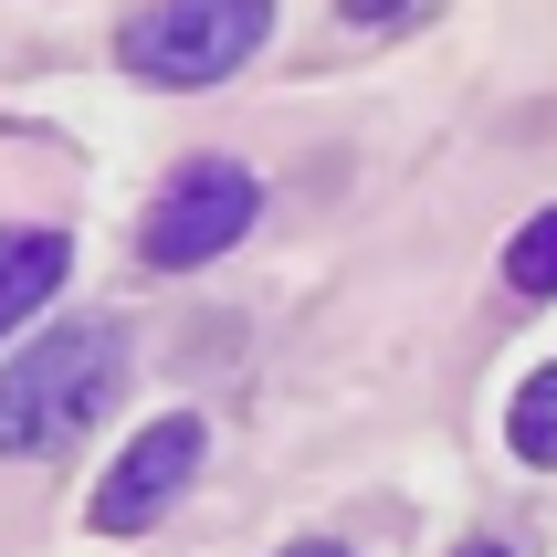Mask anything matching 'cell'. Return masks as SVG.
I'll return each instance as SVG.
<instances>
[{
  "mask_svg": "<svg viewBox=\"0 0 557 557\" xmlns=\"http://www.w3.org/2000/svg\"><path fill=\"white\" fill-rule=\"evenodd\" d=\"M116 379H126V326H106V315H74L53 337H32L0 369V453H63V442H85V421L116 400Z\"/></svg>",
  "mask_w": 557,
  "mask_h": 557,
  "instance_id": "6da1fadb",
  "label": "cell"
},
{
  "mask_svg": "<svg viewBox=\"0 0 557 557\" xmlns=\"http://www.w3.org/2000/svg\"><path fill=\"white\" fill-rule=\"evenodd\" d=\"M263 42H274V0H148V11L116 32V63L137 85L189 95V85L243 74Z\"/></svg>",
  "mask_w": 557,
  "mask_h": 557,
  "instance_id": "7a4b0ae2",
  "label": "cell"
},
{
  "mask_svg": "<svg viewBox=\"0 0 557 557\" xmlns=\"http://www.w3.org/2000/svg\"><path fill=\"white\" fill-rule=\"evenodd\" d=\"M252 211H263V180H252L243 158H189L180 180L148 200L137 252H148L158 274H200L211 252H232V243L252 232Z\"/></svg>",
  "mask_w": 557,
  "mask_h": 557,
  "instance_id": "3957f363",
  "label": "cell"
},
{
  "mask_svg": "<svg viewBox=\"0 0 557 557\" xmlns=\"http://www.w3.org/2000/svg\"><path fill=\"white\" fill-rule=\"evenodd\" d=\"M200 453H211V432H200L189 410L148 421V432H137L116 463H106V484H95V505H85V516H95V536H137V527H158V516L189 495Z\"/></svg>",
  "mask_w": 557,
  "mask_h": 557,
  "instance_id": "277c9868",
  "label": "cell"
},
{
  "mask_svg": "<svg viewBox=\"0 0 557 557\" xmlns=\"http://www.w3.org/2000/svg\"><path fill=\"white\" fill-rule=\"evenodd\" d=\"M63 274H74L63 232H0V337L22 315H42V295H63Z\"/></svg>",
  "mask_w": 557,
  "mask_h": 557,
  "instance_id": "5b68a950",
  "label": "cell"
},
{
  "mask_svg": "<svg viewBox=\"0 0 557 557\" xmlns=\"http://www.w3.org/2000/svg\"><path fill=\"white\" fill-rule=\"evenodd\" d=\"M505 442H516V463H536V473L557 463V358L527 379V389H516V410H505Z\"/></svg>",
  "mask_w": 557,
  "mask_h": 557,
  "instance_id": "8992f818",
  "label": "cell"
},
{
  "mask_svg": "<svg viewBox=\"0 0 557 557\" xmlns=\"http://www.w3.org/2000/svg\"><path fill=\"white\" fill-rule=\"evenodd\" d=\"M505 284L516 295H557V211H536L516 243H505Z\"/></svg>",
  "mask_w": 557,
  "mask_h": 557,
  "instance_id": "52a82bcc",
  "label": "cell"
},
{
  "mask_svg": "<svg viewBox=\"0 0 557 557\" xmlns=\"http://www.w3.org/2000/svg\"><path fill=\"white\" fill-rule=\"evenodd\" d=\"M347 22H389V11H410V0H337Z\"/></svg>",
  "mask_w": 557,
  "mask_h": 557,
  "instance_id": "ba28073f",
  "label": "cell"
},
{
  "mask_svg": "<svg viewBox=\"0 0 557 557\" xmlns=\"http://www.w3.org/2000/svg\"><path fill=\"white\" fill-rule=\"evenodd\" d=\"M284 557H347V547H326V536H306V547H284Z\"/></svg>",
  "mask_w": 557,
  "mask_h": 557,
  "instance_id": "9c48e42d",
  "label": "cell"
},
{
  "mask_svg": "<svg viewBox=\"0 0 557 557\" xmlns=\"http://www.w3.org/2000/svg\"><path fill=\"white\" fill-rule=\"evenodd\" d=\"M463 557H505V547H495V536H473V547H463Z\"/></svg>",
  "mask_w": 557,
  "mask_h": 557,
  "instance_id": "30bf717a",
  "label": "cell"
}]
</instances>
